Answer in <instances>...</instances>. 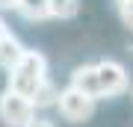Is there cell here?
<instances>
[{
    "instance_id": "6da1fadb",
    "label": "cell",
    "mask_w": 133,
    "mask_h": 127,
    "mask_svg": "<svg viewBox=\"0 0 133 127\" xmlns=\"http://www.w3.org/2000/svg\"><path fill=\"white\" fill-rule=\"evenodd\" d=\"M48 83H50V77H48V59H44V53L27 50V56L9 71L6 89L21 95V98H27V101H36V95Z\"/></svg>"
},
{
    "instance_id": "7a4b0ae2",
    "label": "cell",
    "mask_w": 133,
    "mask_h": 127,
    "mask_svg": "<svg viewBox=\"0 0 133 127\" xmlns=\"http://www.w3.org/2000/svg\"><path fill=\"white\" fill-rule=\"evenodd\" d=\"M0 121L6 127H30L36 121V104L15 92H0Z\"/></svg>"
},
{
    "instance_id": "3957f363",
    "label": "cell",
    "mask_w": 133,
    "mask_h": 127,
    "mask_svg": "<svg viewBox=\"0 0 133 127\" xmlns=\"http://www.w3.org/2000/svg\"><path fill=\"white\" fill-rule=\"evenodd\" d=\"M59 115L65 118V121H71V124H86L92 115H95V106H98V101H92L89 95H83V92H77L74 86H65V89L59 92Z\"/></svg>"
},
{
    "instance_id": "277c9868",
    "label": "cell",
    "mask_w": 133,
    "mask_h": 127,
    "mask_svg": "<svg viewBox=\"0 0 133 127\" xmlns=\"http://www.w3.org/2000/svg\"><path fill=\"white\" fill-rule=\"evenodd\" d=\"M98 65V80H101V98H118V95L127 92V71H124L121 62L115 59H101L95 62Z\"/></svg>"
},
{
    "instance_id": "5b68a950",
    "label": "cell",
    "mask_w": 133,
    "mask_h": 127,
    "mask_svg": "<svg viewBox=\"0 0 133 127\" xmlns=\"http://www.w3.org/2000/svg\"><path fill=\"white\" fill-rule=\"evenodd\" d=\"M77 92L89 95L92 101H101V80H98V65H77L71 71V83Z\"/></svg>"
},
{
    "instance_id": "8992f818",
    "label": "cell",
    "mask_w": 133,
    "mask_h": 127,
    "mask_svg": "<svg viewBox=\"0 0 133 127\" xmlns=\"http://www.w3.org/2000/svg\"><path fill=\"white\" fill-rule=\"evenodd\" d=\"M27 50H30V47H24V42H21L18 36L9 33L3 42H0V68H3V71H12L21 59L27 56Z\"/></svg>"
},
{
    "instance_id": "52a82bcc",
    "label": "cell",
    "mask_w": 133,
    "mask_h": 127,
    "mask_svg": "<svg viewBox=\"0 0 133 127\" xmlns=\"http://www.w3.org/2000/svg\"><path fill=\"white\" fill-rule=\"evenodd\" d=\"M15 12L27 21H44L50 18V0H18Z\"/></svg>"
},
{
    "instance_id": "ba28073f",
    "label": "cell",
    "mask_w": 133,
    "mask_h": 127,
    "mask_svg": "<svg viewBox=\"0 0 133 127\" xmlns=\"http://www.w3.org/2000/svg\"><path fill=\"white\" fill-rule=\"evenodd\" d=\"M80 9V0H50V18H74Z\"/></svg>"
},
{
    "instance_id": "9c48e42d",
    "label": "cell",
    "mask_w": 133,
    "mask_h": 127,
    "mask_svg": "<svg viewBox=\"0 0 133 127\" xmlns=\"http://www.w3.org/2000/svg\"><path fill=\"white\" fill-rule=\"evenodd\" d=\"M33 104H36V109H44V106H56V104H59V89H56L53 83H48L42 92L36 95V101H33Z\"/></svg>"
},
{
    "instance_id": "30bf717a",
    "label": "cell",
    "mask_w": 133,
    "mask_h": 127,
    "mask_svg": "<svg viewBox=\"0 0 133 127\" xmlns=\"http://www.w3.org/2000/svg\"><path fill=\"white\" fill-rule=\"evenodd\" d=\"M115 9H118L121 24H124L127 30H133V3H130V6H115Z\"/></svg>"
},
{
    "instance_id": "8fae6325",
    "label": "cell",
    "mask_w": 133,
    "mask_h": 127,
    "mask_svg": "<svg viewBox=\"0 0 133 127\" xmlns=\"http://www.w3.org/2000/svg\"><path fill=\"white\" fill-rule=\"evenodd\" d=\"M6 36H9V27H6V21H3V18H0V42H3V38H6Z\"/></svg>"
},
{
    "instance_id": "7c38bea8",
    "label": "cell",
    "mask_w": 133,
    "mask_h": 127,
    "mask_svg": "<svg viewBox=\"0 0 133 127\" xmlns=\"http://www.w3.org/2000/svg\"><path fill=\"white\" fill-rule=\"evenodd\" d=\"M15 3L18 0H0V9H15Z\"/></svg>"
},
{
    "instance_id": "4fadbf2b",
    "label": "cell",
    "mask_w": 133,
    "mask_h": 127,
    "mask_svg": "<svg viewBox=\"0 0 133 127\" xmlns=\"http://www.w3.org/2000/svg\"><path fill=\"white\" fill-rule=\"evenodd\" d=\"M30 127H56V124H50V121H33Z\"/></svg>"
},
{
    "instance_id": "5bb4252c",
    "label": "cell",
    "mask_w": 133,
    "mask_h": 127,
    "mask_svg": "<svg viewBox=\"0 0 133 127\" xmlns=\"http://www.w3.org/2000/svg\"><path fill=\"white\" fill-rule=\"evenodd\" d=\"M133 0H115V6H130Z\"/></svg>"
}]
</instances>
